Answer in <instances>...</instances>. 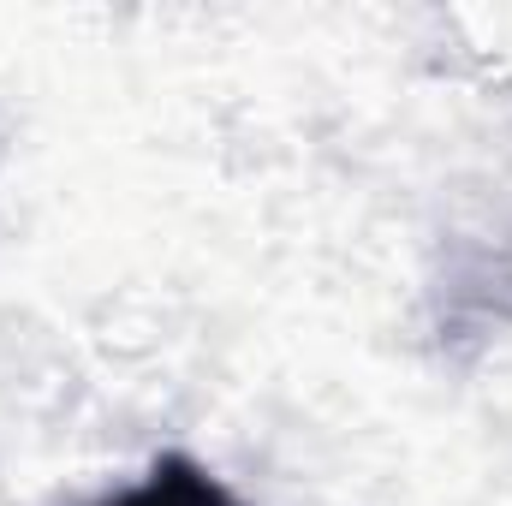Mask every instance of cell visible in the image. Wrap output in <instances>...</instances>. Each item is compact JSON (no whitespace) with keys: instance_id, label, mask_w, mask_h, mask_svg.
<instances>
[{"instance_id":"1","label":"cell","mask_w":512,"mask_h":506,"mask_svg":"<svg viewBox=\"0 0 512 506\" xmlns=\"http://www.w3.org/2000/svg\"><path fill=\"white\" fill-rule=\"evenodd\" d=\"M102 506H239L197 459H185V453H167L137 489H126V495H114V501Z\"/></svg>"}]
</instances>
